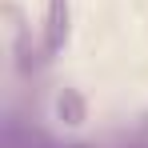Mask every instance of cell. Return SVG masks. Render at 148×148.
Listing matches in <instances>:
<instances>
[{"mask_svg":"<svg viewBox=\"0 0 148 148\" xmlns=\"http://www.w3.org/2000/svg\"><path fill=\"white\" fill-rule=\"evenodd\" d=\"M68 24H72V4L68 0H48V12H44V56L68 44Z\"/></svg>","mask_w":148,"mask_h":148,"instance_id":"1","label":"cell"},{"mask_svg":"<svg viewBox=\"0 0 148 148\" xmlns=\"http://www.w3.org/2000/svg\"><path fill=\"white\" fill-rule=\"evenodd\" d=\"M0 148H52V144H48V136H44V132H40L32 120L16 116V112H4Z\"/></svg>","mask_w":148,"mask_h":148,"instance_id":"2","label":"cell"},{"mask_svg":"<svg viewBox=\"0 0 148 148\" xmlns=\"http://www.w3.org/2000/svg\"><path fill=\"white\" fill-rule=\"evenodd\" d=\"M52 112H56V120L68 124V128H80V124L88 120V104H84V96L76 88H60L56 100H52Z\"/></svg>","mask_w":148,"mask_h":148,"instance_id":"3","label":"cell"},{"mask_svg":"<svg viewBox=\"0 0 148 148\" xmlns=\"http://www.w3.org/2000/svg\"><path fill=\"white\" fill-rule=\"evenodd\" d=\"M124 148H148V140H128Z\"/></svg>","mask_w":148,"mask_h":148,"instance_id":"4","label":"cell"},{"mask_svg":"<svg viewBox=\"0 0 148 148\" xmlns=\"http://www.w3.org/2000/svg\"><path fill=\"white\" fill-rule=\"evenodd\" d=\"M64 148H92V144H64Z\"/></svg>","mask_w":148,"mask_h":148,"instance_id":"5","label":"cell"}]
</instances>
